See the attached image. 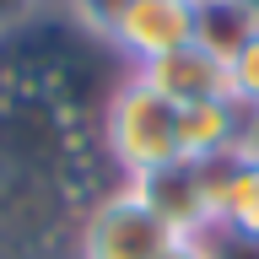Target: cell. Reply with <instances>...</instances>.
Segmentation results:
<instances>
[{"instance_id": "cell-1", "label": "cell", "mask_w": 259, "mask_h": 259, "mask_svg": "<svg viewBox=\"0 0 259 259\" xmlns=\"http://www.w3.org/2000/svg\"><path fill=\"white\" fill-rule=\"evenodd\" d=\"M103 146H108L113 167L124 173V184H141V178L184 162L178 103L162 97L141 70H124V81L113 87L108 108H103Z\"/></svg>"}, {"instance_id": "cell-2", "label": "cell", "mask_w": 259, "mask_h": 259, "mask_svg": "<svg viewBox=\"0 0 259 259\" xmlns=\"http://www.w3.org/2000/svg\"><path fill=\"white\" fill-rule=\"evenodd\" d=\"M178 232L146 205L141 194L119 184L108 200H97L81 227V259H162Z\"/></svg>"}, {"instance_id": "cell-3", "label": "cell", "mask_w": 259, "mask_h": 259, "mask_svg": "<svg viewBox=\"0 0 259 259\" xmlns=\"http://www.w3.org/2000/svg\"><path fill=\"white\" fill-rule=\"evenodd\" d=\"M178 238H216V162H173L162 173L130 184Z\"/></svg>"}, {"instance_id": "cell-4", "label": "cell", "mask_w": 259, "mask_h": 259, "mask_svg": "<svg viewBox=\"0 0 259 259\" xmlns=\"http://www.w3.org/2000/svg\"><path fill=\"white\" fill-rule=\"evenodd\" d=\"M184 44H194V0H130V11L108 38V49L130 70L167 60Z\"/></svg>"}, {"instance_id": "cell-5", "label": "cell", "mask_w": 259, "mask_h": 259, "mask_svg": "<svg viewBox=\"0 0 259 259\" xmlns=\"http://www.w3.org/2000/svg\"><path fill=\"white\" fill-rule=\"evenodd\" d=\"M162 97H173L178 108H189V103H210V97H227V65L216 54H205L200 44H184L173 49L167 60L146 65L141 70Z\"/></svg>"}, {"instance_id": "cell-6", "label": "cell", "mask_w": 259, "mask_h": 259, "mask_svg": "<svg viewBox=\"0 0 259 259\" xmlns=\"http://www.w3.org/2000/svg\"><path fill=\"white\" fill-rule=\"evenodd\" d=\"M178 141L189 162H227L243 146V108L232 97H210L178 108Z\"/></svg>"}, {"instance_id": "cell-7", "label": "cell", "mask_w": 259, "mask_h": 259, "mask_svg": "<svg viewBox=\"0 0 259 259\" xmlns=\"http://www.w3.org/2000/svg\"><path fill=\"white\" fill-rule=\"evenodd\" d=\"M216 232L259 243V157L248 151L216 162Z\"/></svg>"}, {"instance_id": "cell-8", "label": "cell", "mask_w": 259, "mask_h": 259, "mask_svg": "<svg viewBox=\"0 0 259 259\" xmlns=\"http://www.w3.org/2000/svg\"><path fill=\"white\" fill-rule=\"evenodd\" d=\"M254 32H259V22H254V11L243 0H194V44L205 49V54H216L222 65Z\"/></svg>"}, {"instance_id": "cell-9", "label": "cell", "mask_w": 259, "mask_h": 259, "mask_svg": "<svg viewBox=\"0 0 259 259\" xmlns=\"http://www.w3.org/2000/svg\"><path fill=\"white\" fill-rule=\"evenodd\" d=\"M227 97H232L243 113L259 108V32L227 60Z\"/></svg>"}, {"instance_id": "cell-10", "label": "cell", "mask_w": 259, "mask_h": 259, "mask_svg": "<svg viewBox=\"0 0 259 259\" xmlns=\"http://www.w3.org/2000/svg\"><path fill=\"white\" fill-rule=\"evenodd\" d=\"M65 11H70V22H76L92 44H108L113 27H119V16L130 11V0H65Z\"/></svg>"}, {"instance_id": "cell-11", "label": "cell", "mask_w": 259, "mask_h": 259, "mask_svg": "<svg viewBox=\"0 0 259 259\" xmlns=\"http://www.w3.org/2000/svg\"><path fill=\"white\" fill-rule=\"evenodd\" d=\"M44 11V0H0V38H11Z\"/></svg>"}, {"instance_id": "cell-12", "label": "cell", "mask_w": 259, "mask_h": 259, "mask_svg": "<svg viewBox=\"0 0 259 259\" xmlns=\"http://www.w3.org/2000/svg\"><path fill=\"white\" fill-rule=\"evenodd\" d=\"M162 259H222V254H216V238H173Z\"/></svg>"}, {"instance_id": "cell-13", "label": "cell", "mask_w": 259, "mask_h": 259, "mask_svg": "<svg viewBox=\"0 0 259 259\" xmlns=\"http://www.w3.org/2000/svg\"><path fill=\"white\" fill-rule=\"evenodd\" d=\"M216 254H222V259H259V243H243V238H222V232H216Z\"/></svg>"}, {"instance_id": "cell-14", "label": "cell", "mask_w": 259, "mask_h": 259, "mask_svg": "<svg viewBox=\"0 0 259 259\" xmlns=\"http://www.w3.org/2000/svg\"><path fill=\"white\" fill-rule=\"evenodd\" d=\"M238 151H248V157H259V108L243 113V146Z\"/></svg>"}, {"instance_id": "cell-15", "label": "cell", "mask_w": 259, "mask_h": 259, "mask_svg": "<svg viewBox=\"0 0 259 259\" xmlns=\"http://www.w3.org/2000/svg\"><path fill=\"white\" fill-rule=\"evenodd\" d=\"M243 6H248V11H254V22H259V0H243Z\"/></svg>"}]
</instances>
